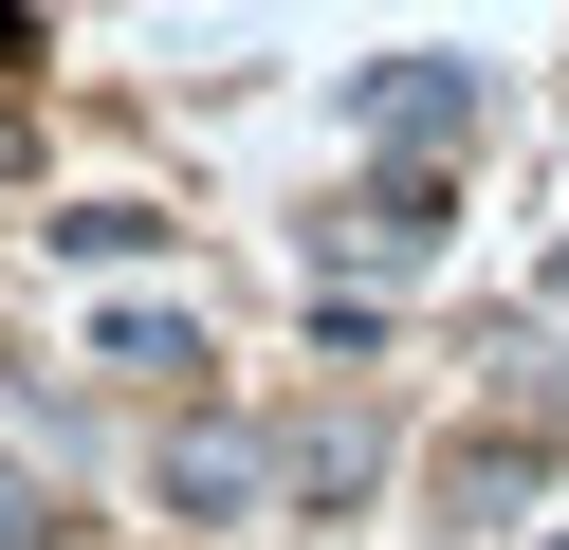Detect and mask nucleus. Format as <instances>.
Instances as JSON below:
<instances>
[{
  "instance_id": "1",
  "label": "nucleus",
  "mask_w": 569,
  "mask_h": 550,
  "mask_svg": "<svg viewBox=\"0 0 569 550\" xmlns=\"http://www.w3.org/2000/svg\"><path fill=\"white\" fill-rule=\"evenodd\" d=\"M276 477H295L276 440H239V422H166V513H258Z\"/></svg>"
},
{
  "instance_id": "2",
  "label": "nucleus",
  "mask_w": 569,
  "mask_h": 550,
  "mask_svg": "<svg viewBox=\"0 0 569 550\" xmlns=\"http://www.w3.org/2000/svg\"><path fill=\"white\" fill-rule=\"evenodd\" d=\"M368 129L405 147V166H441V147L478 129V73H441V56H405V73H386V92H368Z\"/></svg>"
},
{
  "instance_id": "3",
  "label": "nucleus",
  "mask_w": 569,
  "mask_h": 550,
  "mask_svg": "<svg viewBox=\"0 0 569 550\" xmlns=\"http://www.w3.org/2000/svg\"><path fill=\"white\" fill-rule=\"evenodd\" d=\"M349 257H368V276H422V257H441V183H422V166H386L368 202H349Z\"/></svg>"
},
{
  "instance_id": "4",
  "label": "nucleus",
  "mask_w": 569,
  "mask_h": 550,
  "mask_svg": "<svg viewBox=\"0 0 569 550\" xmlns=\"http://www.w3.org/2000/svg\"><path fill=\"white\" fill-rule=\"evenodd\" d=\"M276 459H295V496L331 513V496H368V477H386V422H349V403H331V422H295Z\"/></svg>"
},
{
  "instance_id": "5",
  "label": "nucleus",
  "mask_w": 569,
  "mask_h": 550,
  "mask_svg": "<svg viewBox=\"0 0 569 550\" xmlns=\"http://www.w3.org/2000/svg\"><path fill=\"white\" fill-rule=\"evenodd\" d=\"M0 550H56V496H38L19 459H0Z\"/></svg>"
},
{
  "instance_id": "6",
  "label": "nucleus",
  "mask_w": 569,
  "mask_h": 550,
  "mask_svg": "<svg viewBox=\"0 0 569 550\" xmlns=\"http://www.w3.org/2000/svg\"><path fill=\"white\" fill-rule=\"evenodd\" d=\"M551 312H569V239H551Z\"/></svg>"
}]
</instances>
